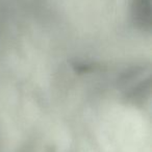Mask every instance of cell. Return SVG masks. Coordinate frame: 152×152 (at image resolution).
<instances>
[{"instance_id":"6da1fadb","label":"cell","mask_w":152,"mask_h":152,"mask_svg":"<svg viewBox=\"0 0 152 152\" xmlns=\"http://www.w3.org/2000/svg\"><path fill=\"white\" fill-rule=\"evenodd\" d=\"M130 15L137 27L149 31L152 26V0H130Z\"/></svg>"}]
</instances>
